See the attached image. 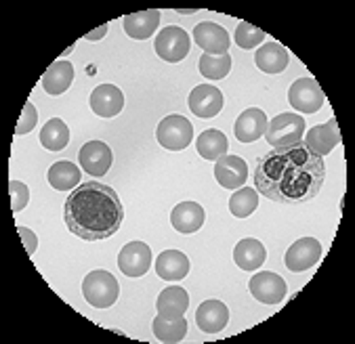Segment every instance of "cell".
Here are the masks:
<instances>
[{
    "instance_id": "obj_18",
    "label": "cell",
    "mask_w": 355,
    "mask_h": 344,
    "mask_svg": "<svg viewBox=\"0 0 355 344\" xmlns=\"http://www.w3.org/2000/svg\"><path fill=\"white\" fill-rule=\"evenodd\" d=\"M91 109L101 118H114L124 109V95L114 84H101L91 93Z\"/></svg>"
},
{
    "instance_id": "obj_28",
    "label": "cell",
    "mask_w": 355,
    "mask_h": 344,
    "mask_svg": "<svg viewBox=\"0 0 355 344\" xmlns=\"http://www.w3.org/2000/svg\"><path fill=\"white\" fill-rule=\"evenodd\" d=\"M40 143L49 152H61L69 143V128L61 118L49 120L40 130Z\"/></svg>"
},
{
    "instance_id": "obj_36",
    "label": "cell",
    "mask_w": 355,
    "mask_h": 344,
    "mask_svg": "<svg viewBox=\"0 0 355 344\" xmlns=\"http://www.w3.org/2000/svg\"><path fill=\"white\" fill-rule=\"evenodd\" d=\"M107 32V26H101L97 32H91V34H87V40H99V36L101 34H105Z\"/></svg>"
},
{
    "instance_id": "obj_27",
    "label": "cell",
    "mask_w": 355,
    "mask_h": 344,
    "mask_svg": "<svg viewBox=\"0 0 355 344\" xmlns=\"http://www.w3.org/2000/svg\"><path fill=\"white\" fill-rule=\"evenodd\" d=\"M158 315L164 317H183L189 309V294L181 286H171L158 296Z\"/></svg>"
},
{
    "instance_id": "obj_11",
    "label": "cell",
    "mask_w": 355,
    "mask_h": 344,
    "mask_svg": "<svg viewBox=\"0 0 355 344\" xmlns=\"http://www.w3.org/2000/svg\"><path fill=\"white\" fill-rule=\"evenodd\" d=\"M193 40L200 48H204L210 55L230 53V44H232L227 30L215 21H200L193 28Z\"/></svg>"
},
{
    "instance_id": "obj_5",
    "label": "cell",
    "mask_w": 355,
    "mask_h": 344,
    "mask_svg": "<svg viewBox=\"0 0 355 344\" xmlns=\"http://www.w3.org/2000/svg\"><path fill=\"white\" fill-rule=\"evenodd\" d=\"M156 139L164 150L171 152H181L185 150L191 141H193V126L187 118L175 114V116H166L156 130Z\"/></svg>"
},
{
    "instance_id": "obj_7",
    "label": "cell",
    "mask_w": 355,
    "mask_h": 344,
    "mask_svg": "<svg viewBox=\"0 0 355 344\" xmlns=\"http://www.w3.org/2000/svg\"><path fill=\"white\" fill-rule=\"evenodd\" d=\"M189 46H191V38L187 36L183 28H177V26L164 28L156 38V53L160 59L168 63H179L181 59H185L189 53Z\"/></svg>"
},
{
    "instance_id": "obj_35",
    "label": "cell",
    "mask_w": 355,
    "mask_h": 344,
    "mask_svg": "<svg viewBox=\"0 0 355 344\" xmlns=\"http://www.w3.org/2000/svg\"><path fill=\"white\" fill-rule=\"evenodd\" d=\"M17 233L24 237V246H26L28 254H34V252H36V235H34L30 229H26V227H19Z\"/></svg>"
},
{
    "instance_id": "obj_19",
    "label": "cell",
    "mask_w": 355,
    "mask_h": 344,
    "mask_svg": "<svg viewBox=\"0 0 355 344\" xmlns=\"http://www.w3.org/2000/svg\"><path fill=\"white\" fill-rule=\"evenodd\" d=\"M204 208L198 201H181L171 212V223L179 233H196L204 225Z\"/></svg>"
},
{
    "instance_id": "obj_26",
    "label": "cell",
    "mask_w": 355,
    "mask_h": 344,
    "mask_svg": "<svg viewBox=\"0 0 355 344\" xmlns=\"http://www.w3.org/2000/svg\"><path fill=\"white\" fill-rule=\"evenodd\" d=\"M80 174H83V172H80L78 164L63 160V162H55V164L49 168L46 179H49V183H51L53 189H57V191H67V189H76V187L80 185Z\"/></svg>"
},
{
    "instance_id": "obj_30",
    "label": "cell",
    "mask_w": 355,
    "mask_h": 344,
    "mask_svg": "<svg viewBox=\"0 0 355 344\" xmlns=\"http://www.w3.org/2000/svg\"><path fill=\"white\" fill-rule=\"evenodd\" d=\"M154 334L162 342H179L187 334V321H185V317H164V315H158L154 319Z\"/></svg>"
},
{
    "instance_id": "obj_16",
    "label": "cell",
    "mask_w": 355,
    "mask_h": 344,
    "mask_svg": "<svg viewBox=\"0 0 355 344\" xmlns=\"http://www.w3.org/2000/svg\"><path fill=\"white\" fill-rule=\"evenodd\" d=\"M267 124H269L267 114L259 107H250V109L242 111L240 118L236 120V126H234L236 139L242 143L259 141L267 130Z\"/></svg>"
},
{
    "instance_id": "obj_3",
    "label": "cell",
    "mask_w": 355,
    "mask_h": 344,
    "mask_svg": "<svg viewBox=\"0 0 355 344\" xmlns=\"http://www.w3.org/2000/svg\"><path fill=\"white\" fill-rule=\"evenodd\" d=\"M305 134V118L299 114H279L269 120L265 130V141L275 150H286L299 145Z\"/></svg>"
},
{
    "instance_id": "obj_23",
    "label": "cell",
    "mask_w": 355,
    "mask_h": 344,
    "mask_svg": "<svg viewBox=\"0 0 355 344\" xmlns=\"http://www.w3.org/2000/svg\"><path fill=\"white\" fill-rule=\"evenodd\" d=\"M72 80H74V65L65 59H59L49 65V70L42 76V87L49 95H61L69 89Z\"/></svg>"
},
{
    "instance_id": "obj_4",
    "label": "cell",
    "mask_w": 355,
    "mask_h": 344,
    "mask_svg": "<svg viewBox=\"0 0 355 344\" xmlns=\"http://www.w3.org/2000/svg\"><path fill=\"white\" fill-rule=\"evenodd\" d=\"M118 294H120L118 280L110 271L95 269L87 275L85 282H83V296L95 309L112 307L118 300Z\"/></svg>"
},
{
    "instance_id": "obj_17",
    "label": "cell",
    "mask_w": 355,
    "mask_h": 344,
    "mask_svg": "<svg viewBox=\"0 0 355 344\" xmlns=\"http://www.w3.org/2000/svg\"><path fill=\"white\" fill-rule=\"evenodd\" d=\"M196 323L206 334H217L230 323V309L221 300H206L196 311Z\"/></svg>"
},
{
    "instance_id": "obj_24",
    "label": "cell",
    "mask_w": 355,
    "mask_h": 344,
    "mask_svg": "<svg viewBox=\"0 0 355 344\" xmlns=\"http://www.w3.org/2000/svg\"><path fill=\"white\" fill-rule=\"evenodd\" d=\"M156 273L166 282H181L189 273V258L179 250H164L156 260Z\"/></svg>"
},
{
    "instance_id": "obj_31",
    "label": "cell",
    "mask_w": 355,
    "mask_h": 344,
    "mask_svg": "<svg viewBox=\"0 0 355 344\" xmlns=\"http://www.w3.org/2000/svg\"><path fill=\"white\" fill-rule=\"evenodd\" d=\"M257 208H259V191L257 189H248L244 185V187L236 189L234 195L230 197V212L238 219L250 217Z\"/></svg>"
},
{
    "instance_id": "obj_20",
    "label": "cell",
    "mask_w": 355,
    "mask_h": 344,
    "mask_svg": "<svg viewBox=\"0 0 355 344\" xmlns=\"http://www.w3.org/2000/svg\"><path fill=\"white\" fill-rule=\"evenodd\" d=\"M124 24V32L128 34V38L135 40H146L152 38L154 32L160 26V11L150 9V11H139V13H130L122 19Z\"/></svg>"
},
{
    "instance_id": "obj_9",
    "label": "cell",
    "mask_w": 355,
    "mask_h": 344,
    "mask_svg": "<svg viewBox=\"0 0 355 344\" xmlns=\"http://www.w3.org/2000/svg\"><path fill=\"white\" fill-rule=\"evenodd\" d=\"M324 91L313 78H299L288 91L291 105L301 114H315L324 105Z\"/></svg>"
},
{
    "instance_id": "obj_25",
    "label": "cell",
    "mask_w": 355,
    "mask_h": 344,
    "mask_svg": "<svg viewBox=\"0 0 355 344\" xmlns=\"http://www.w3.org/2000/svg\"><path fill=\"white\" fill-rule=\"evenodd\" d=\"M196 147H198V154L204 158V160H219L221 156H227L230 152V141H227V136L221 132V130H215V128H210V130H204L198 139H196Z\"/></svg>"
},
{
    "instance_id": "obj_2",
    "label": "cell",
    "mask_w": 355,
    "mask_h": 344,
    "mask_svg": "<svg viewBox=\"0 0 355 344\" xmlns=\"http://www.w3.org/2000/svg\"><path fill=\"white\" fill-rule=\"evenodd\" d=\"M65 225L85 242L107 239L118 233L124 208L118 193L97 181L80 183L65 199Z\"/></svg>"
},
{
    "instance_id": "obj_13",
    "label": "cell",
    "mask_w": 355,
    "mask_h": 344,
    "mask_svg": "<svg viewBox=\"0 0 355 344\" xmlns=\"http://www.w3.org/2000/svg\"><path fill=\"white\" fill-rule=\"evenodd\" d=\"M303 145L315 154V156H328L338 143H340V130H338V124L336 120H330V122H324V124H318L313 126L307 134H303Z\"/></svg>"
},
{
    "instance_id": "obj_15",
    "label": "cell",
    "mask_w": 355,
    "mask_h": 344,
    "mask_svg": "<svg viewBox=\"0 0 355 344\" xmlns=\"http://www.w3.org/2000/svg\"><path fill=\"white\" fill-rule=\"evenodd\" d=\"M246 176H248V168L246 162L238 156H221L215 162V179L221 187L236 191L240 187L246 185Z\"/></svg>"
},
{
    "instance_id": "obj_6",
    "label": "cell",
    "mask_w": 355,
    "mask_h": 344,
    "mask_svg": "<svg viewBox=\"0 0 355 344\" xmlns=\"http://www.w3.org/2000/svg\"><path fill=\"white\" fill-rule=\"evenodd\" d=\"M248 290L263 305H279L284 298H286L288 288H286V282H284L277 273L263 271V273L252 275L248 282Z\"/></svg>"
},
{
    "instance_id": "obj_12",
    "label": "cell",
    "mask_w": 355,
    "mask_h": 344,
    "mask_svg": "<svg viewBox=\"0 0 355 344\" xmlns=\"http://www.w3.org/2000/svg\"><path fill=\"white\" fill-rule=\"evenodd\" d=\"M78 162L85 172L91 176H103L114 162V154L107 143L103 141H89L78 152Z\"/></svg>"
},
{
    "instance_id": "obj_14",
    "label": "cell",
    "mask_w": 355,
    "mask_h": 344,
    "mask_svg": "<svg viewBox=\"0 0 355 344\" xmlns=\"http://www.w3.org/2000/svg\"><path fill=\"white\" fill-rule=\"evenodd\" d=\"M189 109L198 118H215L223 109V93L212 84H200L189 93Z\"/></svg>"
},
{
    "instance_id": "obj_21",
    "label": "cell",
    "mask_w": 355,
    "mask_h": 344,
    "mask_svg": "<svg viewBox=\"0 0 355 344\" xmlns=\"http://www.w3.org/2000/svg\"><path fill=\"white\" fill-rule=\"evenodd\" d=\"M291 61V53L277 42H267L254 53V63L265 74H279L286 70Z\"/></svg>"
},
{
    "instance_id": "obj_1",
    "label": "cell",
    "mask_w": 355,
    "mask_h": 344,
    "mask_svg": "<svg viewBox=\"0 0 355 344\" xmlns=\"http://www.w3.org/2000/svg\"><path fill=\"white\" fill-rule=\"evenodd\" d=\"M326 179L322 156L311 154L303 143L273 150L259 158L254 189L277 203H305L313 199Z\"/></svg>"
},
{
    "instance_id": "obj_8",
    "label": "cell",
    "mask_w": 355,
    "mask_h": 344,
    "mask_svg": "<svg viewBox=\"0 0 355 344\" xmlns=\"http://www.w3.org/2000/svg\"><path fill=\"white\" fill-rule=\"evenodd\" d=\"M118 266L126 278H141L152 266V248L146 242H128L118 254Z\"/></svg>"
},
{
    "instance_id": "obj_32",
    "label": "cell",
    "mask_w": 355,
    "mask_h": 344,
    "mask_svg": "<svg viewBox=\"0 0 355 344\" xmlns=\"http://www.w3.org/2000/svg\"><path fill=\"white\" fill-rule=\"evenodd\" d=\"M234 38H236V44H238L240 48H246V51H248V48H254V46L263 44V40H265L267 36H265V32H263V30L254 28L252 24H248V21H240V24H238V28H236Z\"/></svg>"
},
{
    "instance_id": "obj_34",
    "label": "cell",
    "mask_w": 355,
    "mask_h": 344,
    "mask_svg": "<svg viewBox=\"0 0 355 344\" xmlns=\"http://www.w3.org/2000/svg\"><path fill=\"white\" fill-rule=\"evenodd\" d=\"M38 122V114H36V107L28 101L24 105V111H21V118L17 122V128H15V134H28L30 130H34Z\"/></svg>"
},
{
    "instance_id": "obj_10",
    "label": "cell",
    "mask_w": 355,
    "mask_h": 344,
    "mask_svg": "<svg viewBox=\"0 0 355 344\" xmlns=\"http://www.w3.org/2000/svg\"><path fill=\"white\" fill-rule=\"evenodd\" d=\"M320 258H322V244L313 237H301L288 248L286 256H284V262H286L291 271L303 273L311 269L313 264H318Z\"/></svg>"
},
{
    "instance_id": "obj_33",
    "label": "cell",
    "mask_w": 355,
    "mask_h": 344,
    "mask_svg": "<svg viewBox=\"0 0 355 344\" xmlns=\"http://www.w3.org/2000/svg\"><path fill=\"white\" fill-rule=\"evenodd\" d=\"M9 189H11V208H13V212L24 210L26 206H28V201H30V189H28V185L21 183V181H11Z\"/></svg>"
},
{
    "instance_id": "obj_29",
    "label": "cell",
    "mask_w": 355,
    "mask_h": 344,
    "mask_svg": "<svg viewBox=\"0 0 355 344\" xmlns=\"http://www.w3.org/2000/svg\"><path fill=\"white\" fill-rule=\"evenodd\" d=\"M232 72V55H210L204 53L200 57V74L208 80H221Z\"/></svg>"
},
{
    "instance_id": "obj_22",
    "label": "cell",
    "mask_w": 355,
    "mask_h": 344,
    "mask_svg": "<svg viewBox=\"0 0 355 344\" xmlns=\"http://www.w3.org/2000/svg\"><path fill=\"white\" fill-rule=\"evenodd\" d=\"M234 260L242 271H259L263 266V262L267 260V250L259 239L246 237L236 244Z\"/></svg>"
}]
</instances>
